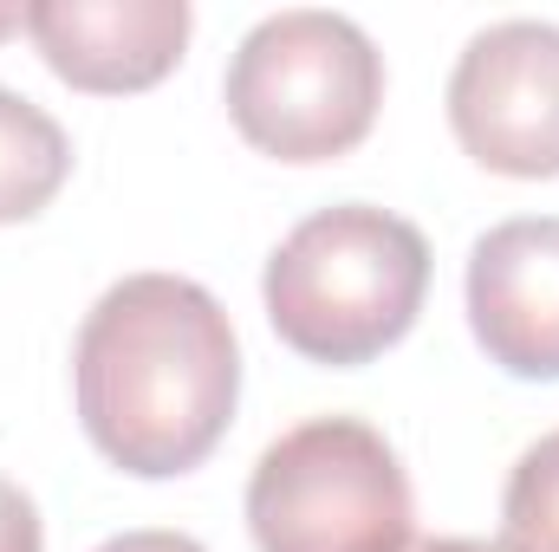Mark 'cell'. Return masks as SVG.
<instances>
[{
	"label": "cell",
	"instance_id": "1",
	"mask_svg": "<svg viewBox=\"0 0 559 552\" xmlns=\"http://www.w3.org/2000/svg\"><path fill=\"white\" fill-rule=\"evenodd\" d=\"M72 391L92 448L143 481L189 475L228 435L241 345L209 286L182 274L118 279L79 325Z\"/></svg>",
	"mask_w": 559,
	"mask_h": 552
},
{
	"label": "cell",
	"instance_id": "2",
	"mask_svg": "<svg viewBox=\"0 0 559 552\" xmlns=\"http://www.w3.org/2000/svg\"><path fill=\"white\" fill-rule=\"evenodd\" d=\"M429 248L423 235L371 202L306 215L267 261L261 299L280 345L312 364H371L423 312Z\"/></svg>",
	"mask_w": 559,
	"mask_h": 552
},
{
	"label": "cell",
	"instance_id": "3",
	"mask_svg": "<svg viewBox=\"0 0 559 552\" xmlns=\"http://www.w3.org/2000/svg\"><path fill=\"white\" fill-rule=\"evenodd\" d=\"M228 118L261 156L332 163L371 137L384 105V59L371 33L325 7L267 13L228 59Z\"/></svg>",
	"mask_w": 559,
	"mask_h": 552
},
{
	"label": "cell",
	"instance_id": "4",
	"mask_svg": "<svg viewBox=\"0 0 559 552\" xmlns=\"http://www.w3.org/2000/svg\"><path fill=\"white\" fill-rule=\"evenodd\" d=\"M248 527L261 552H404L417 540V501L371 422L312 416L254 461Z\"/></svg>",
	"mask_w": 559,
	"mask_h": 552
},
{
	"label": "cell",
	"instance_id": "5",
	"mask_svg": "<svg viewBox=\"0 0 559 552\" xmlns=\"http://www.w3.org/2000/svg\"><path fill=\"white\" fill-rule=\"evenodd\" d=\"M449 131L495 176H521V182L559 176L554 20H495L462 46L449 72Z\"/></svg>",
	"mask_w": 559,
	"mask_h": 552
},
{
	"label": "cell",
	"instance_id": "6",
	"mask_svg": "<svg viewBox=\"0 0 559 552\" xmlns=\"http://www.w3.org/2000/svg\"><path fill=\"white\" fill-rule=\"evenodd\" d=\"M468 325L508 377H559V215H521L475 241Z\"/></svg>",
	"mask_w": 559,
	"mask_h": 552
},
{
	"label": "cell",
	"instance_id": "7",
	"mask_svg": "<svg viewBox=\"0 0 559 552\" xmlns=\"http://www.w3.org/2000/svg\"><path fill=\"white\" fill-rule=\"evenodd\" d=\"M195 13L182 0H33L26 33L39 59L72 85L98 98L150 92L176 72L189 46Z\"/></svg>",
	"mask_w": 559,
	"mask_h": 552
},
{
	"label": "cell",
	"instance_id": "8",
	"mask_svg": "<svg viewBox=\"0 0 559 552\" xmlns=\"http://www.w3.org/2000/svg\"><path fill=\"white\" fill-rule=\"evenodd\" d=\"M72 176L66 131L20 92L0 85V228L33 221Z\"/></svg>",
	"mask_w": 559,
	"mask_h": 552
},
{
	"label": "cell",
	"instance_id": "9",
	"mask_svg": "<svg viewBox=\"0 0 559 552\" xmlns=\"http://www.w3.org/2000/svg\"><path fill=\"white\" fill-rule=\"evenodd\" d=\"M501 520H508V547L514 552H559V429L540 435L501 494Z\"/></svg>",
	"mask_w": 559,
	"mask_h": 552
},
{
	"label": "cell",
	"instance_id": "10",
	"mask_svg": "<svg viewBox=\"0 0 559 552\" xmlns=\"http://www.w3.org/2000/svg\"><path fill=\"white\" fill-rule=\"evenodd\" d=\"M0 552H46V533H39V507L26 488H13L0 475Z\"/></svg>",
	"mask_w": 559,
	"mask_h": 552
},
{
	"label": "cell",
	"instance_id": "11",
	"mask_svg": "<svg viewBox=\"0 0 559 552\" xmlns=\"http://www.w3.org/2000/svg\"><path fill=\"white\" fill-rule=\"evenodd\" d=\"M98 552H209L202 540H189V533H163V527H138V533H118V540H105Z\"/></svg>",
	"mask_w": 559,
	"mask_h": 552
},
{
	"label": "cell",
	"instance_id": "12",
	"mask_svg": "<svg viewBox=\"0 0 559 552\" xmlns=\"http://www.w3.org/2000/svg\"><path fill=\"white\" fill-rule=\"evenodd\" d=\"M404 552H514L508 540H462V533H442V540H411Z\"/></svg>",
	"mask_w": 559,
	"mask_h": 552
},
{
	"label": "cell",
	"instance_id": "13",
	"mask_svg": "<svg viewBox=\"0 0 559 552\" xmlns=\"http://www.w3.org/2000/svg\"><path fill=\"white\" fill-rule=\"evenodd\" d=\"M20 26H26V13H20V7H0V39H7V33H20Z\"/></svg>",
	"mask_w": 559,
	"mask_h": 552
}]
</instances>
